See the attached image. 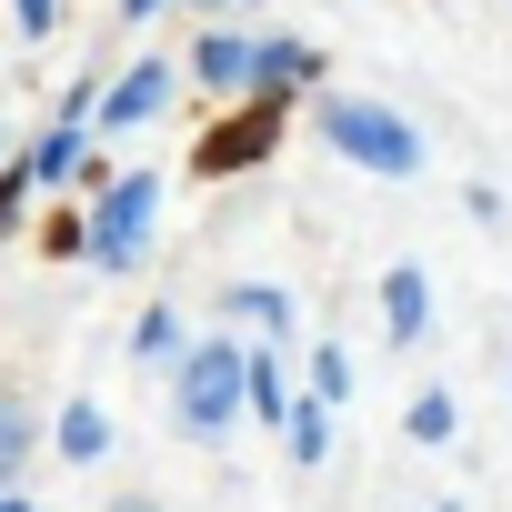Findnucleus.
Wrapping results in <instances>:
<instances>
[{"label": "nucleus", "mask_w": 512, "mask_h": 512, "mask_svg": "<svg viewBox=\"0 0 512 512\" xmlns=\"http://www.w3.org/2000/svg\"><path fill=\"white\" fill-rule=\"evenodd\" d=\"M322 141H332L352 171H372V181H412V171H422V131H412L402 111H382V101H352V91L322 101Z\"/></svg>", "instance_id": "f257e3e1"}, {"label": "nucleus", "mask_w": 512, "mask_h": 512, "mask_svg": "<svg viewBox=\"0 0 512 512\" xmlns=\"http://www.w3.org/2000/svg\"><path fill=\"white\" fill-rule=\"evenodd\" d=\"M151 211H161V181H151V171H121V181L101 191V211L81 221V262L131 272L141 251H151Z\"/></svg>", "instance_id": "f03ea898"}, {"label": "nucleus", "mask_w": 512, "mask_h": 512, "mask_svg": "<svg viewBox=\"0 0 512 512\" xmlns=\"http://www.w3.org/2000/svg\"><path fill=\"white\" fill-rule=\"evenodd\" d=\"M241 412V342H191L181 352V432H221Z\"/></svg>", "instance_id": "7ed1b4c3"}, {"label": "nucleus", "mask_w": 512, "mask_h": 512, "mask_svg": "<svg viewBox=\"0 0 512 512\" xmlns=\"http://www.w3.org/2000/svg\"><path fill=\"white\" fill-rule=\"evenodd\" d=\"M272 141H282V101H251V111H231L221 131H201V151H191V161H201V181H231V171L262 161Z\"/></svg>", "instance_id": "20e7f679"}, {"label": "nucleus", "mask_w": 512, "mask_h": 512, "mask_svg": "<svg viewBox=\"0 0 512 512\" xmlns=\"http://www.w3.org/2000/svg\"><path fill=\"white\" fill-rule=\"evenodd\" d=\"M151 111H171V61H131V71L91 101V121H101V131H141Z\"/></svg>", "instance_id": "39448f33"}, {"label": "nucleus", "mask_w": 512, "mask_h": 512, "mask_svg": "<svg viewBox=\"0 0 512 512\" xmlns=\"http://www.w3.org/2000/svg\"><path fill=\"white\" fill-rule=\"evenodd\" d=\"M312 71H322L312 41H251V91H262V101H292Z\"/></svg>", "instance_id": "423d86ee"}, {"label": "nucleus", "mask_w": 512, "mask_h": 512, "mask_svg": "<svg viewBox=\"0 0 512 512\" xmlns=\"http://www.w3.org/2000/svg\"><path fill=\"white\" fill-rule=\"evenodd\" d=\"M382 332H392V342H422V332H432V282H422L412 262L382 272Z\"/></svg>", "instance_id": "0eeeda50"}, {"label": "nucleus", "mask_w": 512, "mask_h": 512, "mask_svg": "<svg viewBox=\"0 0 512 512\" xmlns=\"http://www.w3.org/2000/svg\"><path fill=\"white\" fill-rule=\"evenodd\" d=\"M201 91H251V41H231V31H201V51L181 61Z\"/></svg>", "instance_id": "6e6552de"}, {"label": "nucleus", "mask_w": 512, "mask_h": 512, "mask_svg": "<svg viewBox=\"0 0 512 512\" xmlns=\"http://www.w3.org/2000/svg\"><path fill=\"white\" fill-rule=\"evenodd\" d=\"M81 151H91V141H81V121H51V131L21 151V181H31V191H41V181H71V171H81Z\"/></svg>", "instance_id": "1a4fd4ad"}, {"label": "nucleus", "mask_w": 512, "mask_h": 512, "mask_svg": "<svg viewBox=\"0 0 512 512\" xmlns=\"http://www.w3.org/2000/svg\"><path fill=\"white\" fill-rule=\"evenodd\" d=\"M241 412H262V422H282V412H292V382H282V362H272V352H241Z\"/></svg>", "instance_id": "9d476101"}, {"label": "nucleus", "mask_w": 512, "mask_h": 512, "mask_svg": "<svg viewBox=\"0 0 512 512\" xmlns=\"http://www.w3.org/2000/svg\"><path fill=\"white\" fill-rule=\"evenodd\" d=\"M111 452V412L101 402H61V462H101Z\"/></svg>", "instance_id": "9b49d317"}, {"label": "nucleus", "mask_w": 512, "mask_h": 512, "mask_svg": "<svg viewBox=\"0 0 512 512\" xmlns=\"http://www.w3.org/2000/svg\"><path fill=\"white\" fill-rule=\"evenodd\" d=\"M221 312H231V322H251V332H292V292H272V282H241Z\"/></svg>", "instance_id": "f8f14e48"}, {"label": "nucleus", "mask_w": 512, "mask_h": 512, "mask_svg": "<svg viewBox=\"0 0 512 512\" xmlns=\"http://www.w3.org/2000/svg\"><path fill=\"white\" fill-rule=\"evenodd\" d=\"M282 432H292V462H322V452H332V412H322L312 392H292V412H282Z\"/></svg>", "instance_id": "ddd939ff"}, {"label": "nucleus", "mask_w": 512, "mask_h": 512, "mask_svg": "<svg viewBox=\"0 0 512 512\" xmlns=\"http://www.w3.org/2000/svg\"><path fill=\"white\" fill-rule=\"evenodd\" d=\"M21 472H31V412H21L11 392H0V492H11Z\"/></svg>", "instance_id": "4468645a"}, {"label": "nucleus", "mask_w": 512, "mask_h": 512, "mask_svg": "<svg viewBox=\"0 0 512 512\" xmlns=\"http://www.w3.org/2000/svg\"><path fill=\"white\" fill-rule=\"evenodd\" d=\"M312 402H322V412H332V402H352V352H342V342H322V352H312Z\"/></svg>", "instance_id": "2eb2a0df"}, {"label": "nucleus", "mask_w": 512, "mask_h": 512, "mask_svg": "<svg viewBox=\"0 0 512 512\" xmlns=\"http://www.w3.org/2000/svg\"><path fill=\"white\" fill-rule=\"evenodd\" d=\"M131 352H141V362H171V352H181V312H171V302H161V312H141Z\"/></svg>", "instance_id": "dca6fc26"}, {"label": "nucleus", "mask_w": 512, "mask_h": 512, "mask_svg": "<svg viewBox=\"0 0 512 512\" xmlns=\"http://www.w3.org/2000/svg\"><path fill=\"white\" fill-rule=\"evenodd\" d=\"M452 422H462L452 392H422V402H412V442H452Z\"/></svg>", "instance_id": "f3484780"}, {"label": "nucleus", "mask_w": 512, "mask_h": 512, "mask_svg": "<svg viewBox=\"0 0 512 512\" xmlns=\"http://www.w3.org/2000/svg\"><path fill=\"white\" fill-rule=\"evenodd\" d=\"M41 241L61 251V262H81V211H51V221H41Z\"/></svg>", "instance_id": "a211bd4d"}, {"label": "nucleus", "mask_w": 512, "mask_h": 512, "mask_svg": "<svg viewBox=\"0 0 512 512\" xmlns=\"http://www.w3.org/2000/svg\"><path fill=\"white\" fill-rule=\"evenodd\" d=\"M21 201H31V181H21V161L0 171V241H11V221H21Z\"/></svg>", "instance_id": "6ab92c4d"}, {"label": "nucleus", "mask_w": 512, "mask_h": 512, "mask_svg": "<svg viewBox=\"0 0 512 512\" xmlns=\"http://www.w3.org/2000/svg\"><path fill=\"white\" fill-rule=\"evenodd\" d=\"M11 21H21V31H31V41H41V31H51V21H61V0H11Z\"/></svg>", "instance_id": "aec40b11"}, {"label": "nucleus", "mask_w": 512, "mask_h": 512, "mask_svg": "<svg viewBox=\"0 0 512 512\" xmlns=\"http://www.w3.org/2000/svg\"><path fill=\"white\" fill-rule=\"evenodd\" d=\"M111 512H161V502H151V492H121V502H111Z\"/></svg>", "instance_id": "412c9836"}, {"label": "nucleus", "mask_w": 512, "mask_h": 512, "mask_svg": "<svg viewBox=\"0 0 512 512\" xmlns=\"http://www.w3.org/2000/svg\"><path fill=\"white\" fill-rule=\"evenodd\" d=\"M151 11H161V0H121V21H151Z\"/></svg>", "instance_id": "4be33fe9"}, {"label": "nucleus", "mask_w": 512, "mask_h": 512, "mask_svg": "<svg viewBox=\"0 0 512 512\" xmlns=\"http://www.w3.org/2000/svg\"><path fill=\"white\" fill-rule=\"evenodd\" d=\"M191 11H241V0H191Z\"/></svg>", "instance_id": "5701e85b"}, {"label": "nucleus", "mask_w": 512, "mask_h": 512, "mask_svg": "<svg viewBox=\"0 0 512 512\" xmlns=\"http://www.w3.org/2000/svg\"><path fill=\"white\" fill-rule=\"evenodd\" d=\"M0 512H31V502H21V492H0Z\"/></svg>", "instance_id": "b1692460"}]
</instances>
